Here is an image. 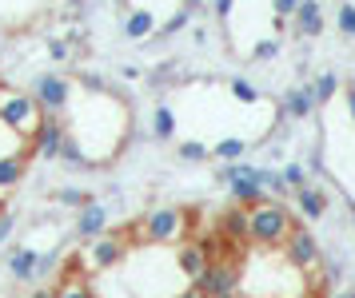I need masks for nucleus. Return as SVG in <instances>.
<instances>
[{
    "mask_svg": "<svg viewBox=\"0 0 355 298\" xmlns=\"http://www.w3.org/2000/svg\"><path fill=\"white\" fill-rule=\"evenodd\" d=\"M336 298H355V290H352V286H347V290H339Z\"/></svg>",
    "mask_w": 355,
    "mask_h": 298,
    "instance_id": "nucleus-38",
    "label": "nucleus"
},
{
    "mask_svg": "<svg viewBox=\"0 0 355 298\" xmlns=\"http://www.w3.org/2000/svg\"><path fill=\"white\" fill-rule=\"evenodd\" d=\"M227 298H240V295H227Z\"/></svg>",
    "mask_w": 355,
    "mask_h": 298,
    "instance_id": "nucleus-40",
    "label": "nucleus"
},
{
    "mask_svg": "<svg viewBox=\"0 0 355 298\" xmlns=\"http://www.w3.org/2000/svg\"><path fill=\"white\" fill-rule=\"evenodd\" d=\"M248 151V143L240 140V136H232V140H220V143H211V156L216 159H224V163H240V156Z\"/></svg>",
    "mask_w": 355,
    "mask_h": 298,
    "instance_id": "nucleus-23",
    "label": "nucleus"
},
{
    "mask_svg": "<svg viewBox=\"0 0 355 298\" xmlns=\"http://www.w3.org/2000/svg\"><path fill=\"white\" fill-rule=\"evenodd\" d=\"M180 159H188V163H204V159H211V147L204 140H184L180 143Z\"/></svg>",
    "mask_w": 355,
    "mask_h": 298,
    "instance_id": "nucleus-25",
    "label": "nucleus"
},
{
    "mask_svg": "<svg viewBox=\"0 0 355 298\" xmlns=\"http://www.w3.org/2000/svg\"><path fill=\"white\" fill-rule=\"evenodd\" d=\"M291 211L284 203H275V199H263L248 211V243H256V247H268V251H284V243L291 235Z\"/></svg>",
    "mask_w": 355,
    "mask_h": 298,
    "instance_id": "nucleus-1",
    "label": "nucleus"
},
{
    "mask_svg": "<svg viewBox=\"0 0 355 298\" xmlns=\"http://www.w3.org/2000/svg\"><path fill=\"white\" fill-rule=\"evenodd\" d=\"M24 298H52V290H40V286H36L33 295H24Z\"/></svg>",
    "mask_w": 355,
    "mask_h": 298,
    "instance_id": "nucleus-37",
    "label": "nucleus"
},
{
    "mask_svg": "<svg viewBox=\"0 0 355 298\" xmlns=\"http://www.w3.org/2000/svg\"><path fill=\"white\" fill-rule=\"evenodd\" d=\"M284 259H288L300 274H311V279H315V274L323 270V247H320V239L311 235L304 223H295V227H291V235H288V243H284Z\"/></svg>",
    "mask_w": 355,
    "mask_h": 298,
    "instance_id": "nucleus-4",
    "label": "nucleus"
},
{
    "mask_svg": "<svg viewBox=\"0 0 355 298\" xmlns=\"http://www.w3.org/2000/svg\"><path fill=\"white\" fill-rule=\"evenodd\" d=\"M104 231H108V207L96 203V199H92V203H84L80 211H76V235L92 243V239H100Z\"/></svg>",
    "mask_w": 355,
    "mask_h": 298,
    "instance_id": "nucleus-12",
    "label": "nucleus"
},
{
    "mask_svg": "<svg viewBox=\"0 0 355 298\" xmlns=\"http://www.w3.org/2000/svg\"><path fill=\"white\" fill-rule=\"evenodd\" d=\"M52 263H56V254H36L28 247H12V254H8V270L17 283H36V274H44Z\"/></svg>",
    "mask_w": 355,
    "mask_h": 298,
    "instance_id": "nucleus-8",
    "label": "nucleus"
},
{
    "mask_svg": "<svg viewBox=\"0 0 355 298\" xmlns=\"http://www.w3.org/2000/svg\"><path fill=\"white\" fill-rule=\"evenodd\" d=\"M347 111H352V120H355V84L347 88Z\"/></svg>",
    "mask_w": 355,
    "mask_h": 298,
    "instance_id": "nucleus-35",
    "label": "nucleus"
},
{
    "mask_svg": "<svg viewBox=\"0 0 355 298\" xmlns=\"http://www.w3.org/2000/svg\"><path fill=\"white\" fill-rule=\"evenodd\" d=\"M227 92L236 95L240 104H259V88H256V84H248L243 76H232V80H227Z\"/></svg>",
    "mask_w": 355,
    "mask_h": 298,
    "instance_id": "nucleus-24",
    "label": "nucleus"
},
{
    "mask_svg": "<svg viewBox=\"0 0 355 298\" xmlns=\"http://www.w3.org/2000/svg\"><path fill=\"white\" fill-rule=\"evenodd\" d=\"M188 223H192V215L184 207H152L144 219L136 223L132 235L148 247H172V243L188 239Z\"/></svg>",
    "mask_w": 355,
    "mask_h": 298,
    "instance_id": "nucleus-2",
    "label": "nucleus"
},
{
    "mask_svg": "<svg viewBox=\"0 0 355 298\" xmlns=\"http://www.w3.org/2000/svg\"><path fill=\"white\" fill-rule=\"evenodd\" d=\"M256 175H259V187H263L268 199L279 203V199L288 195V183H284V175H279V171H272V167H256Z\"/></svg>",
    "mask_w": 355,
    "mask_h": 298,
    "instance_id": "nucleus-19",
    "label": "nucleus"
},
{
    "mask_svg": "<svg viewBox=\"0 0 355 298\" xmlns=\"http://www.w3.org/2000/svg\"><path fill=\"white\" fill-rule=\"evenodd\" d=\"M284 111H288L291 120H307V115L315 111V100H311L307 88H288V95H284Z\"/></svg>",
    "mask_w": 355,
    "mask_h": 298,
    "instance_id": "nucleus-17",
    "label": "nucleus"
},
{
    "mask_svg": "<svg viewBox=\"0 0 355 298\" xmlns=\"http://www.w3.org/2000/svg\"><path fill=\"white\" fill-rule=\"evenodd\" d=\"M160 32V20H156V12L152 8H128V16H124V36L128 40H148V36H156Z\"/></svg>",
    "mask_w": 355,
    "mask_h": 298,
    "instance_id": "nucleus-14",
    "label": "nucleus"
},
{
    "mask_svg": "<svg viewBox=\"0 0 355 298\" xmlns=\"http://www.w3.org/2000/svg\"><path fill=\"white\" fill-rule=\"evenodd\" d=\"M295 211H300L307 223H320L323 215H327V191L315 187V183L300 187V191H295Z\"/></svg>",
    "mask_w": 355,
    "mask_h": 298,
    "instance_id": "nucleus-13",
    "label": "nucleus"
},
{
    "mask_svg": "<svg viewBox=\"0 0 355 298\" xmlns=\"http://www.w3.org/2000/svg\"><path fill=\"white\" fill-rule=\"evenodd\" d=\"M272 56H279V36H268L252 48V60H272Z\"/></svg>",
    "mask_w": 355,
    "mask_h": 298,
    "instance_id": "nucleus-28",
    "label": "nucleus"
},
{
    "mask_svg": "<svg viewBox=\"0 0 355 298\" xmlns=\"http://www.w3.org/2000/svg\"><path fill=\"white\" fill-rule=\"evenodd\" d=\"M176 298H204V295H200V290H196V286H188V290H180Z\"/></svg>",
    "mask_w": 355,
    "mask_h": 298,
    "instance_id": "nucleus-36",
    "label": "nucleus"
},
{
    "mask_svg": "<svg viewBox=\"0 0 355 298\" xmlns=\"http://www.w3.org/2000/svg\"><path fill=\"white\" fill-rule=\"evenodd\" d=\"M176 267H180V274L184 279H192V286L208 274V267H211V259H208V251L200 247V243H184L176 251Z\"/></svg>",
    "mask_w": 355,
    "mask_h": 298,
    "instance_id": "nucleus-10",
    "label": "nucleus"
},
{
    "mask_svg": "<svg viewBox=\"0 0 355 298\" xmlns=\"http://www.w3.org/2000/svg\"><path fill=\"white\" fill-rule=\"evenodd\" d=\"M152 131H156V140H172V136H176V111L168 108V104L156 108V115H152Z\"/></svg>",
    "mask_w": 355,
    "mask_h": 298,
    "instance_id": "nucleus-22",
    "label": "nucleus"
},
{
    "mask_svg": "<svg viewBox=\"0 0 355 298\" xmlns=\"http://www.w3.org/2000/svg\"><path fill=\"white\" fill-rule=\"evenodd\" d=\"M220 239H224L227 247H236V251L248 247V211H243V207L232 203L224 215H220Z\"/></svg>",
    "mask_w": 355,
    "mask_h": 298,
    "instance_id": "nucleus-11",
    "label": "nucleus"
},
{
    "mask_svg": "<svg viewBox=\"0 0 355 298\" xmlns=\"http://www.w3.org/2000/svg\"><path fill=\"white\" fill-rule=\"evenodd\" d=\"M232 8H236V0H216V4H211L216 20H227V16H232Z\"/></svg>",
    "mask_w": 355,
    "mask_h": 298,
    "instance_id": "nucleus-32",
    "label": "nucleus"
},
{
    "mask_svg": "<svg viewBox=\"0 0 355 298\" xmlns=\"http://www.w3.org/2000/svg\"><path fill=\"white\" fill-rule=\"evenodd\" d=\"M124 259H128V239L116 235V231H104L88 247V267H96V270H108L116 263H124Z\"/></svg>",
    "mask_w": 355,
    "mask_h": 298,
    "instance_id": "nucleus-7",
    "label": "nucleus"
},
{
    "mask_svg": "<svg viewBox=\"0 0 355 298\" xmlns=\"http://www.w3.org/2000/svg\"><path fill=\"white\" fill-rule=\"evenodd\" d=\"M116 4H120V8H132V0H116Z\"/></svg>",
    "mask_w": 355,
    "mask_h": 298,
    "instance_id": "nucleus-39",
    "label": "nucleus"
},
{
    "mask_svg": "<svg viewBox=\"0 0 355 298\" xmlns=\"http://www.w3.org/2000/svg\"><path fill=\"white\" fill-rule=\"evenodd\" d=\"M291 24H295V32L300 36H320L323 32V4L320 0H300V8H295V16H291Z\"/></svg>",
    "mask_w": 355,
    "mask_h": 298,
    "instance_id": "nucleus-15",
    "label": "nucleus"
},
{
    "mask_svg": "<svg viewBox=\"0 0 355 298\" xmlns=\"http://www.w3.org/2000/svg\"><path fill=\"white\" fill-rule=\"evenodd\" d=\"M352 223H355V211H352Z\"/></svg>",
    "mask_w": 355,
    "mask_h": 298,
    "instance_id": "nucleus-41",
    "label": "nucleus"
},
{
    "mask_svg": "<svg viewBox=\"0 0 355 298\" xmlns=\"http://www.w3.org/2000/svg\"><path fill=\"white\" fill-rule=\"evenodd\" d=\"M24 171H28V159L20 151H4L0 156V195H8L12 187L24 183Z\"/></svg>",
    "mask_w": 355,
    "mask_h": 298,
    "instance_id": "nucleus-16",
    "label": "nucleus"
},
{
    "mask_svg": "<svg viewBox=\"0 0 355 298\" xmlns=\"http://www.w3.org/2000/svg\"><path fill=\"white\" fill-rule=\"evenodd\" d=\"M307 92H311L315 108H320V104H327V100H331V95L339 92V76H336V72H320V76L307 84Z\"/></svg>",
    "mask_w": 355,
    "mask_h": 298,
    "instance_id": "nucleus-18",
    "label": "nucleus"
},
{
    "mask_svg": "<svg viewBox=\"0 0 355 298\" xmlns=\"http://www.w3.org/2000/svg\"><path fill=\"white\" fill-rule=\"evenodd\" d=\"M49 52H52V60H68V52H72V48H68L64 40H56V36H52V40H49Z\"/></svg>",
    "mask_w": 355,
    "mask_h": 298,
    "instance_id": "nucleus-31",
    "label": "nucleus"
},
{
    "mask_svg": "<svg viewBox=\"0 0 355 298\" xmlns=\"http://www.w3.org/2000/svg\"><path fill=\"white\" fill-rule=\"evenodd\" d=\"M196 290L204 298H227V295H240V267L236 259H211L208 274L196 283Z\"/></svg>",
    "mask_w": 355,
    "mask_h": 298,
    "instance_id": "nucleus-6",
    "label": "nucleus"
},
{
    "mask_svg": "<svg viewBox=\"0 0 355 298\" xmlns=\"http://www.w3.org/2000/svg\"><path fill=\"white\" fill-rule=\"evenodd\" d=\"M284 183H288V191H300V187H307V171L304 167H300V163H288V167H284Z\"/></svg>",
    "mask_w": 355,
    "mask_h": 298,
    "instance_id": "nucleus-27",
    "label": "nucleus"
},
{
    "mask_svg": "<svg viewBox=\"0 0 355 298\" xmlns=\"http://www.w3.org/2000/svg\"><path fill=\"white\" fill-rule=\"evenodd\" d=\"M295 8H300V0H272V12H275V32L288 28V20L295 16Z\"/></svg>",
    "mask_w": 355,
    "mask_h": 298,
    "instance_id": "nucleus-26",
    "label": "nucleus"
},
{
    "mask_svg": "<svg viewBox=\"0 0 355 298\" xmlns=\"http://www.w3.org/2000/svg\"><path fill=\"white\" fill-rule=\"evenodd\" d=\"M192 12H196V0H188V4L180 8V12H172V16H168V20H164V24H160V32H156V36H176V32H184V28H188V24H192Z\"/></svg>",
    "mask_w": 355,
    "mask_h": 298,
    "instance_id": "nucleus-21",
    "label": "nucleus"
},
{
    "mask_svg": "<svg viewBox=\"0 0 355 298\" xmlns=\"http://www.w3.org/2000/svg\"><path fill=\"white\" fill-rule=\"evenodd\" d=\"M0 124L8 127L12 136L33 143V136L44 124V115H40V108H36V100L28 92H4L0 88Z\"/></svg>",
    "mask_w": 355,
    "mask_h": 298,
    "instance_id": "nucleus-3",
    "label": "nucleus"
},
{
    "mask_svg": "<svg viewBox=\"0 0 355 298\" xmlns=\"http://www.w3.org/2000/svg\"><path fill=\"white\" fill-rule=\"evenodd\" d=\"M36 100V108H40V115H49V120H60L68 108H72V80L64 76H36L33 92H28Z\"/></svg>",
    "mask_w": 355,
    "mask_h": 298,
    "instance_id": "nucleus-5",
    "label": "nucleus"
},
{
    "mask_svg": "<svg viewBox=\"0 0 355 298\" xmlns=\"http://www.w3.org/2000/svg\"><path fill=\"white\" fill-rule=\"evenodd\" d=\"M339 32L355 40V4H352V0H347V4H339Z\"/></svg>",
    "mask_w": 355,
    "mask_h": 298,
    "instance_id": "nucleus-29",
    "label": "nucleus"
},
{
    "mask_svg": "<svg viewBox=\"0 0 355 298\" xmlns=\"http://www.w3.org/2000/svg\"><path fill=\"white\" fill-rule=\"evenodd\" d=\"M120 76H124V80H140V68H136V64H124V68H120Z\"/></svg>",
    "mask_w": 355,
    "mask_h": 298,
    "instance_id": "nucleus-34",
    "label": "nucleus"
},
{
    "mask_svg": "<svg viewBox=\"0 0 355 298\" xmlns=\"http://www.w3.org/2000/svg\"><path fill=\"white\" fill-rule=\"evenodd\" d=\"M56 203H64V207H84V203H92L84 191H76V187H60L56 191Z\"/></svg>",
    "mask_w": 355,
    "mask_h": 298,
    "instance_id": "nucleus-30",
    "label": "nucleus"
},
{
    "mask_svg": "<svg viewBox=\"0 0 355 298\" xmlns=\"http://www.w3.org/2000/svg\"><path fill=\"white\" fill-rule=\"evenodd\" d=\"M52 298H96V290L84 283L80 274H72V279H60V286L52 290Z\"/></svg>",
    "mask_w": 355,
    "mask_h": 298,
    "instance_id": "nucleus-20",
    "label": "nucleus"
},
{
    "mask_svg": "<svg viewBox=\"0 0 355 298\" xmlns=\"http://www.w3.org/2000/svg\"><path fill=\"white\" fill-rule=\"evenodd\" d=\"M64 136H68V124H64V120H49V115H44L40 131L33 136V151H36L40 159H60Z\"/></svg>",
    "mask_w": 355,
    "mask_h": 298,
    "instance_id": "nucleus-9",
    "label": "nucleus"
},
{
    "mask_svg": "<svg viewBox=\"0 0 355 298\" xmlns=\"http://www.w3.org/2000/svg\"><path fill=\"white\" fill-rule=\"evenodd\" d=\"M12 227H17V219H12V215L4 211V215H0V243H4V239L12 235Z\"/></svg>",
    "mask_w": 355,
    "mask_h": 298,
    "instance_id": "nucleus-33",
    "label": "nucleus"
}]
</instances>
